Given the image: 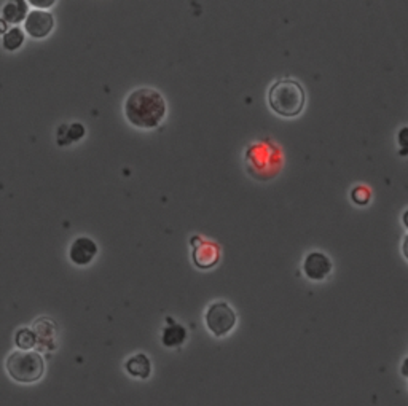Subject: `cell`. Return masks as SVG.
I'll return each mask as SVG.
<instances>
[{
    "label": "cell",
    "mask_w": 408,
    "mask_h": 406,
    "mask_svg": "<svg viewBox=\"0 0 408 406\" xmlns=\"http://www.w3.org/2000/svg\"><path fill=\"white\" fill-rule=\"evenodd\" d=\"M30 5H34V7H39V8H48V7H53L56 2L55 0H51V2H35V0H33V2H29Z\"/></svg>",
    "instance_id": "obj_17"
},
{
    "label": "cell",
    "mask_w": 408,
    "mask_h": 406,
    "mask_svg": "<svg viewBox=\"0 0 408 406\" xmlns=\"http://www.w3.org/2000/svg\"><path fill=\"white\" fill-rule=\"evenodd\" d=\"M15 341H17V346L19 347V351H29L37 344L35 335L29 329L18 330V333L15 335Z\"/></svg>",
    "instance_id": "obj_14"
},
{
    "label": "cell",
    "mask_w": 408,
    "mask_h": 406,
    "mask_svg": "<svg viewBox=\"0 0 408 406\" xmlns=\"http://www.w3.org/2000/svg\"><path fill=\"white\" fill-rule=\"evenodd\" d=\"M402 374H404L405 378H408V358H405L404 363H402Z\"/></svg>",
    "instance_id": "obj_19"
},
{
    "label": "cell",
    "mask_w": 408,
    "mask_h": 406,
    "mask_svg": "<svg viewBox=\"0 0 408 406\" xmlns=\"http://www.w3.org/2000/svg\"><path fill=\"white\" fill-rule=\"evenodd\" d=\"M24 28L26 33L33 39H45L55 28V18L50 12L34 10V12H29L28 18H26Z\"/></svg>",
    "instance_id": "obj_6"
},
{
    "label": "cell",
    "mask_w": 408,
    "mask_h": 406,
    "mask_svg": "<svg viewBox=\"0 0 408 406\" xmlns=\"http://www.w3.org/2000/svg\"><path fill=\"white\" fill-rule=\"evenodd\" d=\"M85 136V128L80 123H73L71 126L62 124L60 129H57V144L60 145H69L72 142L80 140Z\"/></svg>",
    "instance_id": "obj_12"
},
{
    "label": "cell",
    "mask_w": 408,
    "mask_h": 406,
    "mask_svg": "<svg viewBox=\"0 0 408 406\" xmlns=\"http://www.w3.org/2000/svg\"><path fill=\"white\" fill-rule=\"evenodd\" d=\"M96 255H98V246L96 242L89 239V237H77V239L72 242L71 250H69L71 261L77 266L89 265Z\"/></svg>",
    "instance_id": "obj_7"
},
{
    "label": "cell",
    "mask_w": 408,
    "mask_h": 406,
    "mask_svg": "<svg viewBox=\"0 0 408 406\" xmlns=\"http://www.w3.org/2000/svg\"><path fill=\"white\" fill-rule=\"evenodd\" d=\"M402 221H404L405 228H408V209L404 212V215H402Z\"/></svg>",
    "instance_id": "obj_21"
},
{
    "label": "cell",
    "mask_w": 408,
    "mask_h": 406,
    "mask_svg": "<svg viewBox=\"0 0 408 406\" xmlns=\"http://www.w3.org/2000/svg\"><path fill=\"white\" fill-rule=\"evenodd\" d=\"M397 142L400 145V155H408V128H402L397 134Z\"/></svg>",
    "instance_id": "obj_16"
},
{
    "label": "cell",
    "mask_w": 408,
    "mask_h": 406,
    "mask_svg": "<svg viewBox=\"0 0 408 406\" xmlns=\"http://www.w3.org/2000/svg\"><path fill=\"white\" fill-rule=\"evenodd\" d=\"M402 252H404L405 260L408 261V234L404 237V242H402Z\"/></svg>",
    "instance_id": "obj_18"
},
{
    "label": "cell",
    "mask_w": 408,
    "mask_h": 406,
    "mask_svg": "<svg viewBox=\"0 0 408 406\" xmlns=\"http://www.w3.org/2000/svg\"><path fill=\"white\" fill-rule=\"evenodd\" d=\"M353 199H354V203L359 204V205L369 204V201H370V192H369V188L357 187L353 192Z\"/></svg>",
    "instance_id": "obj_15"
},
{
    "label": "cell",
    "mask_w": 408,
    "mask_h": 406,
    "mask_svg": "<svg viewBox=\"0 0 408 406\" xmlns=\"http://www.w3.org/2000/svg\"><path fill=\"white\" fill-rule=\"evenodd\" d=\"M303 273L310 281H324L332 273V261L322 252H311L303 261Z\"/></svg>",
    "instance_id": "obj_5"
},
{
    "label": "cell",
    "mask_w": 408,
    "mask_h": 406,
    "mask_svg": "<svg viewBox=\"0 0 408 406\" xmlns=\"http://www.w3.org/2000/svg\"><path fill=\"white\" fill-rule=\"evenodd\" d=\"M26 13H28V2H24V0H10V2L3 3L2 19L5 23L18 24L26 19Z\"/></svg>",
    "instance_id": "obj_10"
},
{
    "label": "cell",
    "mask_w": 408,
    "mask_h": 406,
    "mask_svg": "<svg viewBox=\"0 0 408 406\" xmlns=\"http://www.w3.org/2000/svg\"><path fill=\"white\" fill-rule=\"evenodd\" d=\"M8 376L19 384H33L42 379L45 373V362L39 352L13 351L5 360Z\"/></svg>",
    "instance_id": "obj_3"
},
{
    "label": "cell",
    "mask_w": 408,
    "mask_h": 406,
    "mask_svg": "<svg viewBox=\"0 0 408 406\" xmlns=\"http://www.w3.org/2000/svg\"><path fill=\"white\" fill-rule=\"evenodd\" d=\"M305 104V89L295 80H279L268 91L269 109L283 118L299 117L303 112Z\"/></svg>",
    "instance_id": "obj_2"
},
{
    "label": "cell",
    "mask_w": 408,
    "mask_h": 406,
    "mask_svg": "<svg viewBox=\"0 0 408 406\" xmlns=\"http://www.w3.org/2000/svg\"><path fill=\"white\" fill-rule=\"evenodd\" d=\"M125 368L130 376L137 379H147L152 373V363L145 354H136L130 357L125 363Z\"/></svg>",
    "instance_id": "obj_9"
},
{
    "label": "cell",
    "mask_w": 408,
    "mask_h": 406,
    "mask_svg": "<svg viewBox=\"0 0 408 406\" xmlns=\"http://www.w3.org/2000/svg\"><path fill=\"white\" fill-rule=\"evenodd\" d=\"M2 44H3V48L8 50V51L18 50L19 46L24 44V33L19 28L10 29V30H7V34L3 35Z\"/></svg>",
    "instance_id": "obj_13"
},
{
    "label": "cell",
    "mask_w": 408,
    "mask_h": 406,
    "mask_svg": "<svg viewBox=\"0 0 408 406\" xmlns=\"http://www.w3.org/2000/svg\"><path fill=\"white\" fill-rule=\"evenodd\" d=\"M198 241L199 246L195 249L193 261L199 270H209L219 261V247L213 244V242H203L201 239Z\"/></svg>",
    "instance_id": "obj_8"
},
{
    "label": "cell",
    "mask_w": 408,
    "mask_h": 406,
    "mask_svg": "<svg viewBox=\"0 0 408 406\" xmlns=\"http://www.w3.org/2000/svg\"><path fill=\"white\" fill-rule=\"evenodd\" d=\"M206 326L217 338L229 335L236 325V314L229 303L219 302L209 306L206 311Z\"/></svg>",
    "instance_id": "obj_4"
},
{
    "label": "cell",
    "mask_w": 408,
    "mask_h": 406,
    "mask_svg": "<svg viewBox=\"0 0 408 406\" xmlns=\"http://www.w3.org/2000/svg\"><path fill=\"white\" fill-rule=\"evenodd\" d=\"M7 34V23L3 19H0V35Z\"/></svg>",
    "instance_id": "obj_20"
},
{
    "label": "cell",
    "mask_w": 408,
    "mask_h": 406,
    "mask_svg": "<svg viewBox=\"0 0 408 406\" xmlns=\"http://www.w3.org/2000/svg\"><path fill=\"white\" fill-rule=\"evenodd\" d=\"M187 340V330L182 325L172 324L171 326H166L161 335V342L166 347H179L182 346Z\"/></svg>",
    "instance_id": "obj_11"
},
{
    "label": "cell",
    "mask_w": 408,
    "mask_h": 406,
    "mask_svg": "<svg viewBox=\"0 0 408 406\" xmlns=\"http://www.w3.org/2000/svg\"><path fill=\"white\" fill-rule=\"evenodd\" d=\"M125 115L139 129H155L166 117V101L157 89L139 88L125 101Z\"/></svg>",
    "instance_id": "obj_1"
}]
</instances>
